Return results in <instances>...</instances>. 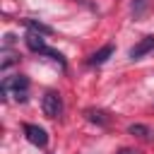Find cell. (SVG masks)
<instances>
[{
    "instance_id": "7c38bea8",
    "label": "cell",
    "mask_w": 154,
    "mask_h": 154,
    "mask_svg": "<svg viewBox=\"0 0 154 154\" xmlns=\"http://www.w3.org/2000/svg\"><path fill=\"white\" fill-rule=\"evenodd\" d=\"M12 43H14V36L7 34V36H5V46H12Z\"/></svg>"
},
{
    "instance_id": "277c9868",
    "label": "cell",
    "mask_w": 154,
    "mask_h": 154,
    "mask_svg": "<svg viewBox=\"0 0 154 154\" xmlns=\"http://www.w3.org/2000/svg\"><path fill=\"white\" fill-rule=\"evenodd\" d=\"M154 51V36H144V38H140L132 48H130V60H140V58H144L147 53H152Z\"/></svg>"
},
{
    "instance_id": "8992f818",
    "label": "cell",
    "mask_w": 154,
    "mask_h": 154,
    "mask_svg": "<svg viewBox=\"0 0 154 154\" xmlns=\"http://www.w3.org/2000/svg\"><path fill=\"white\" fill-rule=\"evenodd\" d=\"M111 55H113V46H111V43H106V46H101L96 53H91L89 65H103V63H106Z\"/></svg>"
},
{
    "instance_id": "9c48e42d",
    "label": "cell",
    "mask_w": 154,
    "mask_h": 154,
    "mask_svg": "<svg viewBox=\"0 0 154 154\" xmlns=\"http://www.w3.org/2000/svg\"><path fill=\"white\" fill-rule=\"evenodd\" d=\"M24 26H26L29 31H36V34H53V29H51L48 24L38 22V19H24Z\"/></svg>"
},
{
    "instance_id": "6da1fadb",
    "label": "cell",
    "mask_w": 154,
    "mask_h": 154,
    "mask_svg": "<svg viewBox=\"0 0 154 154\" xmlns=\"http://www.w3.org/2000/svg\"><path fill=\"white\" fill-rule=\"evenodd\" d=\"M26 89H29V79L24 75H12V77L2 79V94L5 96L12 91L17 101H26Z\"/></svg>"
},
{
    "instance_id": "ba28073f",
    "label": "cell",
    "mask_w": 154,
    "mask_h": 154,
    "mask_svg": "<svg viewBox=\"0 0 154 154\" xmlns=\"http://www.w3.org/2000/svg\"><path fill=\"white\" fill-rule=\"evenodd\" d=\"M26 46H29L34 53H41V51L46 48V43H43V38H41V34H36V31H29V34H26Z\"/></svg>"
},
{
    "instance_id": "5b68a950",
    "label": "cell",
    "mask_w": 154,
    "mask_h": 154,
    "mask_svg": "<svg viewBox=\"0 0 154 154\" xmlns=\"http://www.w3.org/2000/svg\"><path fill=\"white\" fill-rule=\"evenodd\" d=\"M152 10V0H130V14L132 19H144Z\"/></svg>"
},
{
    "instance_id": "30bf717a",
    "label": "cell",
    "mask_w": 154,
    "mask_h": 154,
    "mask_svg": "<svg viewBox=\"0 0 154 154\" xmlns=\"http://www.w3.org/2000/svg\"><path fill=\"white\" fill-rule=\"evenodd\" d=\"M87 120H91V123H96V125H108L106 111H94V108H89V111H87Z\"/></svg>"
},
{
    "instance_id": "3957f363",
    "label": "cell",
    "mask_w": 154,
    "mask_h": 154,
    "mask_svg": "<svg viewBox=\"0 0 154 154\" xmlns=\"http://www.w3.org/2000/svg\"><path fill=\"white\" fill-rule=\"evenodd\" d=\"M24 135H26V140H29L31 144H36V147H46V144H48V135H46V130L38 128V125L26 123V125H24Z\"/></svg>"
},
{
    "instance_id": "7a4b0ae2",
    "label": "cell",
    "mask_w": 154,
    "mask_h": 154,
    "mask_svg": "<svg viewBox=\"0 0 154 154\" xmlns=\"http://www.w3.org/2000/svg\"><path fill=\"white\" fill-rule=\"evenodd\" d=\"M41 108H43V113L48 118H58L63 113V99H60V94L58 91H46L43 99H41Z\"/></svg>"
},
{
    "instance_id": "52a82bcc",
    "label": "cell",
    "mask_w": 154,
    "mask_h": 154,
    "mask_svg": "<svg viewBox=\"0 0 154 154\" xmlns=\"http://www.w3.org/2000/svg\"><path fill=\"white\" fill-rule=\"evenodd\" d=\"M128 132L135 135V137H140V140H154V132H152L147 125H142V123H132V125L128 128Z\"/></svg>"
},
{
    "instance_id": "8fae6325",
    "label": "cell",
    "mask_w": 154,
    "mask_h": 154,
    "mask_svg": "<svg viewBox=\"0 0 154 154\" xmlns=\"http://www.w3.org/2000/svg\"><path fill=\"white\" fill-rule=\"evenodd\" d=\"M118 154H140V152H135V149H128V147H123V149H118Z\"/></svg>"
}]
</instances>
